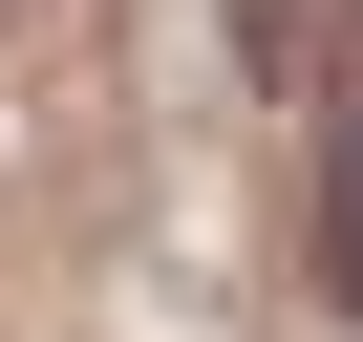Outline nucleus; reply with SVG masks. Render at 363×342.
Returning <instances> with one entry per match:
<instances>
[{"label": "nucleus", "mask_w": 363, "mask_h": 342, "mask_svg": "<svg viewBox=\"0 0 363 342\" xmlns=\"http://www.w3.org/2000/svg\"><path fill=\"white\" fill-rule=\"evenodd\" d=\"M235 65L257 86H363V0H235Z\"/></svg>", "instance_id": "nucleus-1"}, {"label": "nucleus", "mask_w": 363, "mask_h": 342, "mask_svg": "<svg viewBox=\"0 0 363 342\" xmlns=\"http://www.w3.org/2000/svg\"><path fill=\"white\" fill-rule=\"evenodd\" d=\"M320 299L363 321V86H320Z\"/></svg>", "instance_id": "nucleus-2"}]
</instances>
